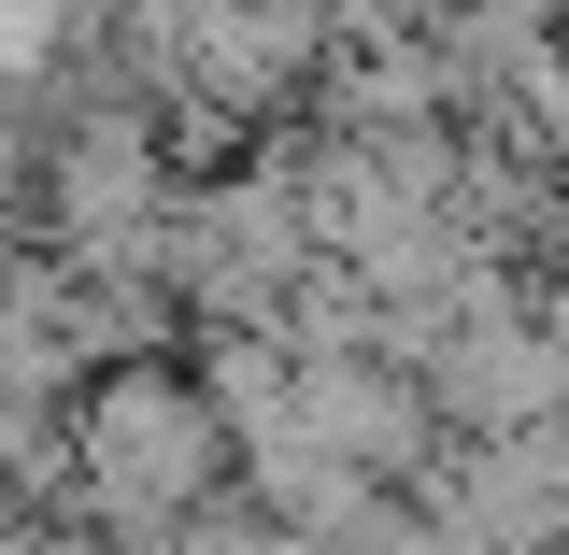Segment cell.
<instances>
[{
    "instance_id": "obj_1",
    "label": "cell",
    "mask_w": 569,
    "mask_h": 555,
    "mask_svg": "<svg viewBox=\"0 0 569 555\" xmlns=\"http://www.w3.org/2000/svg\"><path fill=\"white\" fill-rule=\"evenodd\" d=\"M86 456H100V498H114V513H171V498L213 470V414L171 370H114V385L86 399Z\"/></svg>"
}]
</instances>
